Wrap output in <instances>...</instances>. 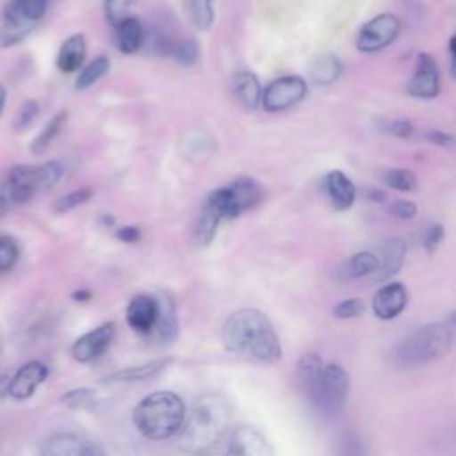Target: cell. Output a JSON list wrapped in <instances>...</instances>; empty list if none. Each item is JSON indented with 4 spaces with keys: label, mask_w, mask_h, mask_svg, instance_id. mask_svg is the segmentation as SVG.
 Returning a JSON list of instances; mask_svg holds the SVG:
<instances>
[{
    "label": "cell",
    "mask_w": 456,
    "mask_h": 456,
    "mask_svg": "<svg viewBox=\"0 0 456 456\" xmlns=\"http://www.w3.org/2000/svg\"><path fill=\"white\" fill-rule=\"evenodd\" d=\"M226 351L260 363H274L281 358V344L267 315L256 308L233 312L221 328Z\"/></svg>",
    "instance_id": "obj_1"
},
{
    "label": "cell",
    "mask_w": 456,
    "mask_h": 456,
    "mask_svg": "<svg viewBox=\"0 0 456 456\" xmlns=\"http://www.w3.org/2000/svg\"><path fill=\"white\" fill-rule=\"evenodd\" d=\"M381 130H385L387 134H390L394 137H401V139H410V137L415 135L413 123H410L406 119H387V121H381Z\"/></svg>",
    "instance_id": "obj_40"
},
{
    "label": "cell",
    "mask_w": 456,
    "mask_h": 456,
    "mask_svg": "<svg viewBox=\"0 0 456 456\" xmlns=\"http://www.w3.org/2000/svg\"><path fill=\"white\" fill-rule=\"evenodd\" d=\"M48 378V367L39 360L23 363L9 379V397L16 401L28 399L36 388Z\"/></svg>",
    "instance_id": "obj_16"
},
{
    "label": "cell",
    "mask_w": 456,
    "mask_h": 456,
    "mask_svg": "<svg viewBox=\"0 0 456 456\" xmlns=\"http://www.w3.org/2000/svg\"><path fill=\"white\" fill-rule=\"evenodd\" d=\"M324 191L335 210H347L356 200L354 183L338 169H333L324 176Z\"/></svg>",
    "instance_id": "obj_18"
},
{
    "label": "cell",
    "mask_w": 456,
    "mask_h": 456,
    "mask_svg": "<svg viewBox=\"0 0 456 456\" xmlns=\"http://www.w3.org/2000/svg\"><path fill=\"white\" fill-rule=\"evenodd\" d=\"M232 91L246 109H256L262 103V89L251 71H237L232 78Z\"/></svg>",
    "instance_id": "obj_23"
},
{
    "label": "cell",
    "mask_w": 456,
    "mask_h": 456,
    "mask_svg": "<svg viewBox=\"0 0 456 456\" xmlns=\"http://www.w3.org/2000/svg\"><path fill=\"white\" fill-rule=\"evenodd\" d=\"M91 194H93V192H91V189H87V187L71 191V192L61 196V198L55 201L53 210H55L57 214H66L68 210H71V208H75V207L86 203V201L91 198Z\"/></svg>",
    "instance_id": "obj_37"
},
{
    "label": "cell",
    "mask_w": 456,
    "mask_h": 456,
    "mask_svg": "<svg viewBox=\"0 0 456 456\" xmlns=\"http://www.w3.org/2000/svg\"><path fill=\"white\" fill-rule=\"evenodd\" d=\"M449 52H451V73L456 78V34L449 41Z\"/></svg>",
    "instance_id": "obj_45"
},
{
    "label": "cell",
    "mask_w": 456,
    "mask_h": 456,
    "mask_svg": "<svg viewBox=\"0 0 456 456\" xmlns=\"http://www.w3.org/2000/svg\"><path fill=\"white\" fill-rule=\"evenodd\" d=\"M447 326L451 328L452 335H456V312H452V314L447 317Z\"/></svg>",
    "instance_id": "obj_48"
},
{
    "label": "cell",
    "mask_w": 456,
    "mask_h": 456,
    "mask_svg": "<svg viewBox=\"0 0 456 456\" xmlns=\"http://www.w3.org/2000/svg\"><path fill=\"white\" fill-rule=\"evenodd\" d=\"M342 64L335 55H321L312 62L310 77L319 86H328L338 78Z\"/></svg>",
    "instance_id": "obj_28"
},
{
    "label": "cell",
    "mask_w": 456,
    "mask_h": 456,
    "mask_svg": "<svg viewBox=\"0 0 456 456\" xmlns=\"http://www.w3.org/2000/svg\"><path fill=\"white\" fill-rule=\"evenodd\" d=\"M114 322H103L94 330L78 337L71 347V356L80 363L96 360L110 346L114 338Z\"/></svg>",
    "instance_id": "obj_14"
},
{
    "label": "cell",
    "mask_w": 456,
    "mask_h": 456,
    "mask_svg": "<svg viewBox=\"0 0 456 456\" xmlns=\"http://www.w3.org/2000/svg\"><path fill=\"white\" fill-rule=\"evenodd\" d=\"M232 408L219 394H208L200 399L185 415L180 429V447L187 452H207L223 442L230 431Z\"/></svg>",
    "instance_id": "obj_2"
},
{
    "label": "cell",
    "mask_w": 456,
    "mask_h": 456,
    "mask_svg": "<svg viewBox=\"0 0 456 456\" xmlns=\"http://www.w3.org/2000/svg\"><path fill=\"white\" fill-rule=\"evenodd\" d=\"M39 452L43 456H102L103 449L80 435L55 433L43 442Z\"/></svg>",
    "instance_id": "obj_11"
},
{
    "label": "cell",
    "mask_w": 456,
    "mask_h": 456,
    "mask_svg": "<svg viewBox=\"0 0 456 456\" xmlns=\"http://www.w3.org/2000/svg\"><path fill=\"white\" fill-rule=\"evenodd\" d=\"M37 110H39L37 102L27 100V102L18 109V114H16V119H14V126H16L18 130L27 128V126L36 119Z\"/></svg>",
    "instance_id": "obj_41"
},
{
    "label": "cell",
    "mask_w": 456,
    "mask_h": 456,
    "mask_svg": "<svg viewBox=\"0 0 456 456\" xmlns=\"http://www.w3.org/2000/svg\"><path fill=\"white\" fill-rule=\"evenodd\" d=\"M146 41V28L137 16H128L114 25V45L121 53H135Z\"/></svg>",
    "instance_id": "obj_19"
},
{
    "label": "cell",
    "mask_w": 456,
    "mask_h": 456,
    "mask_svg": "<svg viewBox=\"0 0 456 456\" xmlns=\"http://www.w3.org/2000/svg\"><path fill=\"white\" fill-rule=\"evenodd\" d=\"M444 226L440 223H428L420 233V242L428 253H435L444 240Z\"/></svg>",
    "instance_id": "obj_38"
},
{
    "label": "cell",
    "mask_w": 456,
    "mask_h": 456,
    "mask_svg": "<svg viewBox=\"0 0 456 456\" xmlns=\"http://www.w3.org/2000/svg\"><path fill=\"white\" fill-rule=\"evenodd\" d=\"M200 43L194 39V37H185V39H180L175 43V48H173V57L183 64V66H191L194 64L198 59H200Z\"/></svg>",
    "instance_id": "obj_34"
},
{
    "label": "cell",
    "mask_w": 456,
    "mask_h": 456,
    "mask_svg": "<svg viewBox=\"0 0 456 456\" xmlns=\"http://www.w3.org/2000/svg\"><path fill=\"white\" fill-rule=\"evenodd\" d=\"M388 212L397 219L408 221V219H413L417 216V205L413 201H408V200H395L394 203H390Z\"/></svg>",
    "instance_id": "obj_42"
},
{
    "label": "cell",
    "mask_w": 456,
    "mask_h": 456,
    "mask_svg": "<svg viewBox=\"0 0 456 456\" xmlns=\"http://www.w3.org/2000/svg\"><path fill=\"white\" fill-rule=\"evenodd\" d=\"M160 303V310H159V321H157V330H159V337L164 342H169L176 337L178 333V322H176V312H175V305L171 299L167 297H159Z\"/></svg>",
    "instance_id": "obj_30"
},
{
    "label": "cell",
    "mask_w": 456,
    "mask_h": 456,
    "mask_svg": "<svg viewBox=\"0 0 456 456\" xmlns=\"http://www.w3.org/2000/svg\"><path fill=\"white\" fill-rule=\"evenodd\" d=\"M401 23L394 14H378L369 20L356 36V48L363 53H372L387 48L399 36Z\"/></svg>",
    "instance_id": "obj_10"
},
{
    "label": "cell",
    "mask_w": 456,
    "mask_h": 456,
    "mask_svg": "<svg viewBox=\"0 0 456 456\" xmlns=\"http://www.w3.org/2000/svg\"><path fill=\"white\" fill-rule=\"evenodd\" d=\"M5 210H7V208H5V207H4V203L0 201V217L5 214Z\"/></svg>",
    "instance_id": "obj_50"
},
{
    "label": "cell",
    "mask_w": 456,
    "mask_h": 456,
    "mask_svg": "<svg viewBox=\"0 0 456 456\" xmlns=\"http://www.w3.org/2000/svg\"><path fill=\"white\" fill-rule=\"evenodd\" d=\"M379 267V256H376L374 253L369 251H360L353 256H349L340 269L337 271V280L338 281H351V280H358L369 274H374Z\"/></svg>",
    "instance_id": "obj_22"
},
{
    "label": "cell",
    "mask_w": 456,
    "mask_h": 456,
    "mask_svg": "<svg viewBox=\"0 0 456 456\" xmlns=\"http://www.w3.org/2000/svg\"><path fill=\"white\" fill-rule=\"evenodd\" d=\"M73 299H75V301H80V303L89 301V299H91V290H87V289L75 290V292H73Z\"/></svg>",
    "instance_id": "obj_46"
},
{
    "label": "cell",
    "mask_w": 456,
    "mask_h": 456,
    "mask_svg": "<svg viewBox=\"0 0 456 456\" xmlns=\"http://www.w3.org/2000/svg\"><path fill=\"white\" fill-rule=\"evenodd\" d=\"M214 0H183L185 12L191 20V23L200 28L207 30L214 23Z\"/></svg>",
    "instance_id": "obj_31"
},
{
    "label": "cell",
    "mask_w": 456,
    "mask_h": 456,
    "mask_svg": "<svg viewBox=\"0 0 456 456\" xmlns=\"http://www.w3.org/2000/svg\"><path fill=\"white\" fill-rule=\"evenodd\" d=\"M322 370H324V363H322L319 354L308 353V354H303L299 358V362H297V379H299V385H301L306 397H310L314 394V390L317 388V385L321 381V376H322Z\"/></svg>",
    "instance_id": "obj_24"
},
{
    "label": "cell",
    "mask_w": 456,
    "mask_h": 456,
    "mask_svg": "<svg viewBox=\"0 0 456 456\" xmlns=\"http://www.w3.org/2000/svg\"><path fill=\"white\" fill-rule=\"evenodd\" d=\"M9 376H0V401L9 395Z\"/></svg>",
    "instance_id": "obj_47"
},
{
    "label": "cell",
    "mask_w": 456,
    "mask_h": 456,
    "mask_svg": "<svg viewBox=\"0 0 456 456\" xmlns=\"http://www.w3.org/2000/svg\"><path fill=\"white\" fill-rule=\"evenodd\" d=\"M365 312V303L360 297H349L333 306V315L337 319H354Z\"/></svg>",
    "instance_id": "obj_39"
},
{
    "label": "cell",
    "mask_w": 456,
    "mask_h": 456,
    "mask_svg": "<svg viewBox=\"0 0 456 456\" xmlns=\"http://www.w3.org/2000/svg\"><path fill=\"white\" fill-rule=\"evenodd\" d=\"M308 86L305 78L297 75H285L273 80L262 93V107L265 112H280L306 96Z\"/></svg>",
    "instance_id": "obj_9"
},
{
    "label": "cell",
    "mask_w": 456,
    "mask_h": 456,
    "mask_svg": "<svg viewBox=\"0 0 456 456\" xmlns=\"http://www.w3.org/2000/svg\"><path fill=\"white\" fill-rule=\"evenodd\" d=\"M381 256L379 258V267L374 273L378 281L390 280L404 264L406 258V242L401 237H388L383 246H381Z\"/></svg>",
    "instance_id": "obj_20"
},
{
    "label": "cell",
    "mask_w": 456,
    "mask_h": 456,
    "mask_svg": "<svg viewBox=\"0 0 456 456\" xmlns=\"http://www.w3.org/2000/svg\"><path fill=\"white\" fill-rule=\"evenodd\" d=\"M424 137L429 141V142H433V144H436V146H452V142H454V139H452V135H449L447 132H442V130H438V128H428L426 132H424Z\"/></svg>",
    "instance_id": "obj_43"
},
{
    "label": "cell",
    "mask_w": 456,
    "mask_h": 456,
    "mask_svg": "<svg viewBox=\"0 0 456 456\" xmlns=\"http://www.w3.org/2000/svg\"><path fill=\"white\" fill-rule=\"evenodd\" d=\"M274 451L269 440L253 426H239L230 433L228 454L235 456H271Z\"/></svg>",
    "instance_id": "obj_15"
},
{
    "label": "cell",
    "mask_w": 456,
    "mask_h": 456,
    "mask_svg": "<svg viewBox=\"0 0 456 456\" xmlns=\"http://www.w3.org/2000/svg\"><path fill=\"white\" fill-rule=\"evenodd\" d=\"M48 0H11L2 12L0 46H11L25 39L43 20Z\"/></svg>",
    "instance_id": "obj_7"
},
{
    "label": "cell",
    "mask_w": 456,
    "mask_h": 456,
    "mask_svg": "<svg viewBox=\"0 0 456 456\" xmlns=\"http://www.w3.org/2000/svg\"><path fill=\"white\" fill-rule=\"evenodd\" d=\"M223 216L217 212V208L208 203L205 200L201 210H200V216H198V221H196V226H194V240L200 244V246H208L217 232V226L219 223H223Z\"/></svg>",
    "instance_id": "obj_25"
},
{
    "label": "cell",
    "mask_w": 456,
    "mask_h": 456,
    "mask_svg": "<svg viewBox=\"0 0 456 456\" xmlns=\"http://www.w3.org/2000/svg\"><path fill=\"white\" fill-rule=\"evenodd\" d=\"M185 415V404L180 395L169 390H159L146 395L134 408L132 420L144 438L164 440L180 433Z\"/></svg>",
    "instance_id": "obj_3"
},
{
    "label": "cell",
    "mask_w": 456,
    "mask_h": 456,
    "mask_svg": "<svg viewBox=\"0 0 456 456\" xmlns=\"http://www.w3.org/2000/svg\"><path fill=\"white\" fill-rule=\"evenodd\" d=\"M408 303L406 287L399 281L385 283L372 297V312L378 319L390 321L403 314Z\"/></svg>",
    "instance_id": "obj_17"
},
{
    "label": "cell",
    "mask_w": 456,
    "mask_h": 456,
    "mask_svg": "<svg viewBox=\"0 0 456 456\" xmlns=\"http://www.w3.org/2000/svg\"><path fill=\"white\" fill-rule=\"evenodd\" d=\"M452 331L445 324H426L408 333L392 351L390 362L395 369H417L444 358L452 344Z\"/></svg>",
    "instance_id": "obj_5"
},
{
    "label": "cell",
    "mask_w": 456,
    "mask_h": 456,
    "mask_svg": "<svg viewBox=\"0 0 456 456\" xmlns=\"http://www.w3.org/2000/svg\"><path fill=\"white\" fill-rule=\"evenodd\" d=\"M134 2L135 0H103V11H105L107 21L114 27L125 18H128Z\"/></svg>",
    "instance_id": "obj_36"
},
{
    "label": "cell",
    "mask_w": 456,
    "mask_h": 456,
    "mask_svg": "<svg viewBox=\"0 0 456 456\" xmlns=\"http://www.w3.org/2000/svg\"><path fill=\"white\" fill-rule=\"evenodd\" d=\"M64 167L57 160L41 164H16L0 175V201L5 208L23 205L34 196L52 189L62 176Z\"/></svg>",
    "instance_id": "obj_4"
},
{
    "label": "cell",
    "mask_w": 456,
    "mask_h": 456,
    "mask_svg": "<svg viewBox=\"0 0 456 456\" xmlns=\"http://www.w3.org/2000/svg\"><path fill=\"white\" fill-rule=\"evenodd\" d=\"M381 180L388 187L403 192H410L417 187V176L410 169H399V167L385 169V173L381 175Z\"/></svg>",
    "instance_id": "obj_33"
},
{
    "label": "cell",
    "mask_w": 456,
    "mask_h": 456,
    "mask_svg": "<svg viewBox=\"0 0 456 456\" xmlns=\"http://www.w3.org/2000/svg\"><path fill=\"white\" fill-rule=\"evenodd\" d=\"M62 404L73 410H96L100 406V397L93 388H75L61 397Z\"/></svg>",
    "instance_id": "obj_32"
},
{
    "label": "cell",
    "mask_w": 456,
    "mask_h": 456,
    "mask_svg": "<svg viewBox=\"0 0 456 456\" xmlns=\"http://www.w3.org/2000/svg\"><path fill=\"white\" fill-rule=\"evenodd\" d=\"M116 237L126 244H134L141 240V230L137 226H121L116 230Z\"/></svg>",
    "instance_id": "obj_44"
},
{
    "label": "cell",
    "mask_w": 456,
    "mask_h": 456,
    "mask_svg": "<svg viewBox=\"0 0 456 456\" xmlns=\"http://www.w3.org/2000/svg\"><path fill=\"white\" fill-rule=\"evenodd\" d=\"M264 200V187L249 176H240L232 183L212 191L207 201L212 203L224 221L239 217L242 212L251 210Z\"/></svg>",
    "instance_id": "obj_6"
},
{
    "label": "cell",
    "mask_w": 456,
    "mask_h": 456,
    "mask_svg": "<svg viewBox=\"0 0 456 456\" xmlns=\"http://www.w3.org/2000/svg\"><path fill=\"white\" fill-rule=\"evenodd\" d=\"M5 98H7V91L4 86H0V114L4 110V105H5Z\"/></svg>",
    "instance_id": "obj_49"
},
{
    "label": "cell",
    "mask_w": 456,
    "mask_h": 456,
    "mask_svg": "<svg viewBox=\"0 0 456 456\" xmlns=\"http://www.w3.org/2000/svg\"><path fill=\"white\" fill-rule=\"evenodd\" d=\"M109 68H110L109 57H105V55L94 57L91 62H87V64L80 69V73H78V77H77V80H75V89L84 91V89L91 87V86L96 84L103 75H107Z\"/></svg>",
    "instance_id": "obj_29"
},
{
    "label": "cell",
    "mask_w": 456,
    "mask_h": 456,
    "mask_svg": "<svg viewBox=\"0 0 456 456\" xmlns=\"http://www.w3.org/2000/svg\"><path fill=\"white\" fill-rule=\"evenodd\" d=\"M66 121H68V112H66V110L57 112V114L41 128V132L32 139V142H30V153H34V155H43V153L48 150V146L53 142V139L61 134V130L64 128Z\"/></svg>",
    "instance_id": "obj_27"
},
{
    "label": "cell",
    "mask_w": 456,
    "mask_h": 456,
    "mask_svg": "<svg viewBox=\"0 0 456 456\" xmlns=\"http://www.w3.org/2000/svg\"><path fill=\"white\" fill-rule=\"evenodd\" d=\"M20 258V246L9 235H0V273L11 271Z\"/></svg>",
    "instance_id": "obj_35"
},
{
    "label": "cell",
    "mask_w": 456,
    "mask_h": 456,
    "mask_svg": "<svg viewBox=\"0 0 456 456\" xmlns=\"http://www.w3.org/2000/svg\"><path fill=\"white\" fill-rule=\"evenodd\" d=\"M349 394V376L337 363L324 365L321 381L308 397L314 408L324 417H338L346 406Z\"/></svg>",
    "instance_id": "obj_8"
},
{
    "label": "cell",
    "mask_w": 456,
    "mask_h": 456,
    "mask_svg": "<svg viewBox=\"0 0 456 456\" xmlns=\"http://www.w3.org/2000/svg\"><path fill=\"white\" fill-rule=\"evenodd\" d=\"M86 50H87V45L82 34L69 36L68 39H64V43L57 52V61H55L57 68L62 73H73L80 69L86 59Z\"/></svg>",
    "instance_id": "obj_21"
},
{
    "label": "cell",
    "mask_w": 456,
    "mask_h": 456,
    "mask_svg": "<svg viewBox=\"0 0 456 456\" xmlns=\"http://www.w3.org/2000/svg\"><path fill=\"white\" fill-rule=\"evenodd\" d=\"M408 93L415 98H435L440 93V71L429 53H419L413 75L408 82Z\"/></svg>",
    "instance_id": "obj_12"
},
{
    "label": "cell",
    "mask_w": 456,
    "mask_h": 456,
    "mask_svg": "<svg viewBox=\"0 0 456 456\" xmlns=\"http://www.w3.org/2000/svg\"><path fill=\"white\" fill-rule=\"evenodd\" d=\"M159 310H160L159 297H153L150 294H137L126 305V312H125L126 324L134 331L141 335H148L157 326Z\"/></svg>",
    "instance_id": "obj_13"
},
{
    "label": "cell",
    "mask_w": 456,
    "mask_h": 456,
    "mask_svg": "<svg viewBox=\"0 0 456 456\" xmlns=\"http://www.w3.org/2000/svg\"><path fill=\"white\" fill-rule=\"evenodd\" d=\"M167 363H169V358L151 360V362L137 365V367H128V369L116 370L110 376H107L105 381L112 383V381H141V379H148V378L157 376L160 370H164Z\"/></svg>",
    "instance_id": "obj_26"
}]
</instances>
